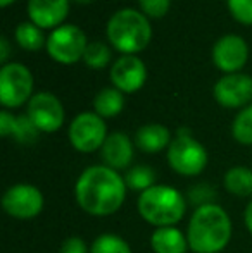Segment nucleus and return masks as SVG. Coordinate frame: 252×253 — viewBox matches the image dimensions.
I'll return each mask as SVG.
<instances>
[{
	"mask_svg": "<svg viewBox=\"0 0 252 253\" xmlns=\"http://www.w3.org/2000/svg\"><path fill=\"white\" fill-rule=\"evenodd\" d=\"M105 138V123L99 114L83 112L74 117L69 126V141L78 152H95L104 145Z\"/></svg>",
	"mask_w": 252,
	"mask_h": 253,
	"instance_id": "nucleus-8",
	"label": "nucleus"
},
{
	"mask_svg": "<svg viewBox=\"0 0 252 253\" xmlns=\"http://www.w3.org/2000/svg\"><path fill=\"white\" fill-rule=\"evenodd\" d=\"M12 2H14V0H0V5H2V7H7L9 3H12Z\"/></svg>",
	"mask_w": 252,
	"mask_h": 253,
	"instance_id": "nucleus-33",
	"label": "nucleus"
},
{
	"mask_svg": "<svg viewBox=\"0 0 252 253\" xmlns=\"http://www.w3.org/2000/svg\"><path fill=\"white\" fill-rule=\"evenodd\" d=\"M169 131L168 127L161 126V124H147L142 126L135 134V145L145 153H157L166 145H171L169 140Z\"/></svg>",
	"mask_w": 252,
	"mask_h": 253,
	"instance_id": "nucleus-16",
	"label": "nucleus"
},
{
	"mask_svg": "<svg viewBox=\"0 0 252 253\" xmlns=\"http://www.w3.org/2000/svg\"><path fill=\"white\" fill-rule=\"evenodd\" d=\"M2 207L16 219H31L44 209V195L31 184H14L3 195Z\"/></svg>",
	"mask_w": 252,
	"mask_h": 253,
	"instance_id": "nucleus-9",
	"label": "nucleus"
},
{
	"mask_svg": "<svg viewBox=\"0 0 252 253\" xmlns=\"http://www.w3.org/2000/svg\"><path fill=\"white\" fill-rule=\"evenodd\" d=\"M185 198L171 186L149 188L138 198V212L149 224L157 227H169L185 215Z\"/></svg>",
	"mask_w": 252,
	"mask_h": 253,
	"instance_id": "nucleus-4",
	"label": "nucleus"
},
{
	"mask_svg": "<svg viewBox=\"0 0 252 253\" xmlns=\"http://www.w3.org/2000/svg\"><path fill=\"white\" fill-rule=\"evenodd\" d=\"M85 64H87L90 69H102L109 64L111 60V50L105 43L102 42H94V43H88L87 50H85Z\"/></svg>",
	"mask_w": 252,
	"mask_h": 253,
	"instance_id": "nucleus-24",
	"label": "nucleus"
},
{
	"mask_svg": "<svg viewBox=\"0 0 252 253\" xmlns=\"http://www.w3.org/2000/svg\"><path fill=\"white\" fill-rule=\"evenodd\" d=\"M171 0H140V7L147 16L162 17L168 14Z\"/></svg>",
	"mask_w": 252,
	"mask_h": 253,
	"instance_id": "nucleus-27",
	"label": "nucleus"
},
{
	"mask_svg": "<svg viewBox=\"0 0 252 253\" xmlns=\"http://www.w3.org/2000/svg\"><path fill=\"white\" fill-rule=\"evenodd\" d=\"M74 195L78 205L90 215H111L125 203L126 181L111 167L92 166L78 177Z\"/></svg>",
	"mask_w": 252,
	"mask_h": 253,
	"instance_id": "nucleus-1",
	"label": "nucleus"
},
{
	"mask_svg": "<svg viewBox=\"0 0 252 253\" xmlns=\"http://www.w3.org/2000/svg\"><path fill=\"white\" fill-rule=\"evenodd\" d=\"M107 38L112 47L125 55H133L144 50L152 38V28L142 12L133 9H121L109 19Z\"/></svg>",
	"mask_w": 252,
	"mask_h": 253,
	"instance_id": "nucleus-3",
	"label": "nucleus"
},
{
	"mask_svg": "<svg viewBox=\"0 0 252 253\" xmlns=\"http://www.w3.org/2000/svg\"><path fill=\"white\" fill-rule=\"evenodd\" d=\"M126 186L135 191H147L149 188L155 186V172L149 166H137L126 172Z\"/></svg>",
	"mask_w": 252,
	"mask_h": 253,
	"instance_id": "nucleus-21",
	"label": "nucleus"
},
{
	"mask_svg": "<svg viewBox=\"0 0 252 253\" xmlns=\"http://www.w3.org/2000/svg\"><path fill=\"white\" fill-rule=\"evenodd\" d=\"M228 9L239 23L252 24V0H228Z\"/></svg>",
	"mask_w": 252,
	"mask_h": 253,
	"instance_id": "nucleus-26",
	"label": "nucleus"
},
{
	"mask_svg": "<svg viewBox=\"0 0 252 253\" xmlns=\"http://www.w3.org/2000/svg\"><path fill=\"white\" fill-rule=\"evenodd\" d=\"M168 162L171 169L182 176H197L207 164V152L190 136L189 129H178L168 148Z\"/></svg>",
	"mask_w": 252,
	"mask_h": 253,
	"instance_id": "nucleus-5",
	"label": "nucleus"
},
{
	"mask_svg": "<svg viewBox=\"0 0 252 253\" xmlns=\"http://www.w3.org/2000/svg\"><path fill=\"white\" fill-rule=\"evenodd\" d=\"M16 40L24 50L37 52L44 47L45 37L42 33V28L33 23H21L16 28Z\"/></svg>",
	"mask_w": 252,
	"mask_h": 253,
	"instance_id": "nucleus-20",
	"label": "nucleus"
},
{
	"mask_svg": "<svg viewBox=\"0 0 252 253\" xmlns=\"http://www.w3.org/2000/svg\"><path fill=\"white\" fill-rule=\"evenodd\" d=\"M87 47V37L74 24H64L55 28L47 40L49 55L61 64L78 62L85 55Z\"/></svg>",
	"mask_w": 252,
	"mask_h": 253,
	"instance_id": "nucleus-7",
	"label": "nucleus"
},
{
	"mask_svg": "<svg viewBox=\"0 0 252 253\" xmlns=\"http://www.w3.org/2000/svg\"><path fill=\"white\" fill-rule=\"evenodd\" d=\"M232 133L239 143L252 145V103L235 117L232 126Z\"/></svg>",
	"mask_w": 252,
	"mask_h": 253,
	"instance_id": "nucleus-22",
	"label": "nucleus"
},
{
	"mask_svg": "<svg viewBox=\"0 0 252 253\" xmlns=\"http://www.w3.org/2000/svg\"><path fill=\"white\" fill-rule=\"evenodd\" d=\"M102 159L111 169H125L133 159V145L125 133H112L102 145Z\"/></svg>",
	"mask_w": 252,
	"mask_h": 253,
	"instance_id": "nucleus-15",
	"label": "nucleus"
},
{
	"mask_svg": "<svg viewBox=\"0 0 252 253\" xmlns=\"http://www.w3.org/2000/svg\"><path fill=\"white\" fill-rule=\"evenodd\" d=\"M90 253H131L123 238L116 234H102L92 243Z\"/></svg>",
	"mask_w": 252,
	"mask_h": 253,
	"instance_id": "nucleus-23",
	"label": "nucleus"
},
{
	"mask_svg": "<svg viewBox=\"0 0 252 253\" xmlns=\"http://www.w3.org/2000/svg\"><path fill=\"white\" fill-rule=\"evenodd\" d=\"M14 126H16V117L10 116L7 110L0 112V134L2 136H12Z\"/></svg>",
	"mask_w": 252,
	"mask_h": 253,
	"instance_id": "nucleus-30",
	"label": "nucleus"
},
{
	"mask_svg": "<svg viewBox=\"0 0 252 253\" xmlns=\"http://www.w3.org/2000/svg\"><path fill=\"white\" fill-rule=\"evenodd\" d=\"M190 197H192V202L201 203V207L209 205V200L214 198V190L205 186V184H202V186H195L194 190H190Z\"/></svg>",
	"mask_w": 252,
	"mask_h": 253,
	"instance_id": "nucleus-28",
	"label": "nucleus"
},
{
	"mask_svg": "<svg viewBox=\"0 0 252 253\" xmlns=\"http://www.w3.org/2000/svg\"><path fill=\"white\" fill-rule=\"evenodd\" d=\"M67 9H69V0H30L28 2V14L31 17V23L42 30L55 28L57 24H61L67 16Z\"/></svg>",
	"mask_w": 252,
	"mask_h": 253,
	"instance_id": "nucleus-14",
	"label": "nucleus"
},
{
	"mask_svg": "<svg viewBox=\"0 0 252 253\" xmlns=\"http://www.w3.org/2000/svg\"><path fill=\"white\" fill-rule=\"evenodd\" d=\"M232 238V222L219 205L199 207L189 224V247L195 253H219Z\"/></svg>",
	"mask_w": 252,
	"mask_h": 253,
	"instance_id": "nucleus-2",
	"label": "nucleus"
},
{
	"mask_svg": "<svg viewBox=\"0 0 252 253\" xmlns=\"http://www.w3.org/2000/svg\"><path fill=\"white\" fill-rule=\"evenodd\" d=\"M33 90V76L23 64H5L0 69V102L3 107H21Z\"/></svg>",
	"mask_w": 252,
	"mask_h": 253,
	"instance_id": "nucleus-6",
	"label": "nucleus"
},
{
	"mask_svg": "<svg viewBox=\"0 0 252 253\" xmlns=\"http://www.w3.org/2000/svg\"><path fill=\"white\" fill-rule=\"evenodd\" d=\"M247 57H249V47L246 40L237 35H226L219 38L212 48V60L216 67L230 74H235L237 71L242 69L247 62Z\"/></svg>",
	"mask_w": 252,
	"mask_h": 253,
	"instance_id": "nucleus-12",
	"label": "nucleus"
},
{
	"mask_svg": "<svg viewBox=\"0 0 252 253\" xmlns=\"http://www.w3.org/2000/svg\"><path fill=\"white\" fill-rule=\"evenodd\" d=\"M125 107V97L123 91H119L118 88H104L97 93L94 100V109L95 114H99L101 117H114Z\"/></svg>",
	"mask_w": 252,
	"mask_h": 253,
	"instance_id": "nucleus-18",
	"label": "nucleus"
},
{
	"mask_svg": "<svg viewBox=\"0 0 252 253\" xmlns=\"http://www.w3.org/2000/svg\"><path fill=\"white\" fill-rule=\"evenodd\" d=\"M225 186L235 197H252V170L247 167H232L225 174Z\"/></svg>",
	"mask_w": 252,
	"mask_h": 253,
	"instance_id": "nucleus-19",
	"label": "nucleus"
},
{
	"mask_svg": "<svg viewBox=\"0 0 252 253\" xmlns=\"http://www.w3.org/2000/svg\"><path fill=\"white\" fill-rule=\"evenodd\" d=\"M38 133H40V129L35 126L33 121L30 119L28 114L26 116L16 117V126H14L12 136L16 138L19 143H33L38 138Z\"/></svg>",
	"mask_w": 252,
	"mask_h": 253,
	"instance_id": "nucleus-25",
	"label": "nucleus"
},
{
	"mask_svg": "<svg viewBox=\"0 0 252 253\" xmlns=\"http://www.w3.org/2000/svg\"><path fill=\"white\" fill-rule=\"evenodd\" d=\"M246 226L252 234V200L249 202V205H247V209H246Z\"/></svg>",
	"mask_w": 252,
	"mask_h": 253,
	"instance_id": "nucleus-32",
	"label": "nucleus"
},
{
	"mask_svg": "<svg viewBox=\"0 0 252 253\" xmlns=\"http://www.w3.org/2000/svg\"><path fill=\"white\" fill-rule=\"evenodd\" d=\"M74 2H78V3H88V2H92V0H74Z\"/></svg>",
	"mask_w": 252,
	"mask_h": 253,
	"instance_id": "nucleus-34",
	"label": "nucleus"
},
{
	"mask_svg": "<svg viewBox=\"0 0 252 253\" xmlns=\"http://www.w3.org/2000/svg\"><path fill=\"white\" fill-rule=\"evenodd\" d=\"M147 78L145 66L137 55H123L111 67V80L119 91L133 93L140 90Z\"/></svg>",
	"mask_w": 252,
	"mask_h": 253,
	"instance_id": "nucleus-13",
	"label": "nucleus"
},
{
	"mask_svg": "<svg viewBox=\"0 0 252 253\" xmlns=\"http://www.w3.org/2000/svg\"><path fill=\"white\" fill-rule=\"evenodd\" d=\"M214 98L226 109H239L252 100V78L247 74H228L214 84Z\"/></svg>",
	"mask_w": 252,
	"mask_h": 253,
	"instance_id": "nucleus-11",
	"label": "nucleus"
},
{
	"mask_svg": "<svg viewBox=\"0 0 252 253\" xmlns=\"http://www.w3.org/2000/svg\"><path fill=\"white\" fill-rule=\"evenodd\" d=\"M28 116L44 133H54L64 123V109L61 102L49 91H40L30 98Z\"/></svg>",
	"mask_w": 252,
	"mask_h": 253,
	"instance_id": "nucleus-10",
	"label": "nucleus"
},
{
	"mask_svg": "<svg viewBox=\"0 0 252 253\" xmlns=\"http://www.w3.org/2000/svg\"><path fill=\"white\" fill-rule=\"evenodd\" d=\"M61 253H88L87 245L81 238L78 236H71L67 238L61 247Z\"/></svg>",
	"mask_w": 252,
	"mask_h": 253,
	"instance_id": "nucleus-29",
	"label": "nucleus"
},
{
	"mask_svg": "<svg viewBox=\"0 0 252 253\" xmlns=\"http://www.w3.org/2000/svg\"><path fill=\"white\" fill-rule=\"evenodd\" d=\"M9 43H7V38L5 37H2L0 38V62L5 66V60H7V57H9Z\"/></svg>",
	"mask_w": 252,
	"mask_h": 253,
	"instance_id": "nucleus-31",
	"label": "nucleus"
},
{
	"mask_svg": "<svg viewBox=\"0 0 252 253\" xmlns=\"http://www.w3.org/2000/svg\"><path fill=\"white\" fill-rule=\"evenodd\" d=\"M152 250L155 253H185L189 240L176 227H157L151 238Z\"/></svg>",
	"mask_w": 252,
	"mask_h": 253,
	"instance_id": "nucleus-17",
	"label": "nucleus"
}]
</instances>
